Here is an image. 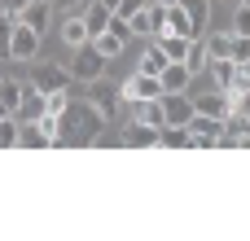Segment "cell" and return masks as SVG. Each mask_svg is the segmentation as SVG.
Returning <instances> with one entry per match:
<instances>
[{"mask_svg": "<svg viewBox=\"0 0 250 241\" xmlns=\"http://www.w3.org/2000/svg\"><path fill=\"white\" fill-rule=\"evenodd\" d=\"M101 127H105V114H101L92 101L70 105V110L62 114V145H66V141H75V145H92V141L101 136Z\"/></svg>", "mask_w": 250, "mask_h": 241, "instance_id": "1", "label": "cell"}, {"mask_svg": "<svg viewBox=\"0 0 250 241\" xmlns=\"http://www.w3.org/2000/svg\"><path fill=\"white\" fill-rule=\"evenodd\" d=\"M185 132H189V145H198V149H220V136H224V119H211V114L193 110V119L185 123Z\"/></svg>", "mask_w": 250, "mask_h": 241, "instance_id": "2", "label": "cell"}, {"mask_svg": "<svg viewBox=\"0 0 250 241\" xmlns=\"http://www.w3.org/2000/svg\"><path fill=\"white\" fill-rule=\"evenodd\" d=\"M101 70H105V57H101L92 44H79V48H75V61H70V79L92 83V79H101Z\"/></svg>", "mask_w": 250, "mask_h": 241, "instance_id": "3", "label": "cell"}, {"mask_svg": "<svg viewBox=\"0 0 250 241\" xmlns=\"http://www.w3.org/2000/svg\"><path fill=\"white\" fill-rule=\"evenodd\" d=\"M149 97H163V83H158V75H145V70H136V75H127V79L119 83V101H149Z\"/></svg>", "mask_w": 250, "mask_h": 241, "instance_id": "4", "label": "cell"}, {"mask_svg": "<svg viewBox=\"0 0 250 241\" xmlns=\"http://www.w3.org/2000/svg\"><path fill=\"white\" fill-rule=\"evenodd\" d=\"M35 53H40V31H31L26 22H13L9 57H13V61H35Z\"/></svg>", "mask_w": 250, "mask_h": 241, "instance_id": "5", "label": "cell"}, {"mask_svg": "<svg viewBox=\"0 0 250 241\" xmlns=\"http://www.w3.org/2000/svg\"><path fill=\"white\" fill-rule=\"evenodd\" d=\"M193 119L189 92H163V127H185Z\"/></svg>", "mask_w": 250, "mask_h": 241, "instance_id": "6", "label": "cell"}, {"mask_svg": "<svg viewBox=\"0 0 250 241\" xmlns=\"http://www.w3.org/2000/svg\"><path fill=\"white\" fill-rule=\"evenodd\" d=\"M31 88L44 92V97H48V92H66V88H70V66H57V61H53V66H40Z\"/></svg>", "mask_w": 250, "mask_h": 241, "instance_id": "7", "label": "cell"}, {"mask_svg": "<svg viewBox=\"0 0 250 241\" xmlns=\"http://www.w3.org/2000/svg\"><path fill=\"white\" fill-rule=\"evenodd\" d=\"M163 35H185V40H198L193 35V22L185 18L180 4H163Z\"/></svg>", "mask_w": 250, "mask_h": 241, "instance_id": "8", "label": "cell"}, {"mask_svg": "<svg viewBox=\"0 0 250 241\" xmlns=\"http://www.w3.org/2000/svg\"><path fill=\"white\" fill-rule=\"evenodd\" d=\"M88 101L105 114V123L114 119V105H123V101H119V88H105L101 79H92V83H88Z\"/></svg>", "mask_w": 250, "mask_h": 241, "instance_id": "9", "label": "cell"}, {"mask_svg": "<svg viewBox=\"0 0 250 241\" xmlns=\"http://www.w3.org/2000/svg\"><path fill=\"white\" fill-rule=\"evenodd\" d=\"M180 9H185V18L193 22V35H207V26H211V9H215V0H176Z\"/></svg>", "mask_w": 250, "mask_h": 241, "instance_id": "10", "label": "cell"}, {"mask_svg": "<svg viewBox=\"0 0 250 241\" xmlns=\"http://www.w3.org/2000/svg\"><path fill=\"white\" fill-rule=\"evenodd\" d=\"M189 79H193V70H189L185 61H167V70L158 75L163 92H189Z\"/></svg>", "mask_w": 250, "mask_h": 241, "instance_id": "11", "label": "cell"}, {"mask_svg": "<svg viewBox=\"0 0 250 241\" xmlns=\"http://www.w3.org/2000/svg\"><path fill=\"white\" fill-rule=\"evenodd\" d=\"M193 110H202V114H211V119H224V114H229V110H237V105L229 101V92H220V88H215V92L198 97V101H193Z\"/></svg>", "mask_w": 250, "mask_h": 241, "instance_id": "12", "label": "cell"}, {"mask_svg": "<svg viewBox=\"0 0 250 241\" xmlns=\"http://www.w3.org/2000/svg\"><path fill=\"white\" fill-rule=\"evenodd\" d=\"M22 97H26V83H22L18 75H4V79H0V105H4L9 114H18Z\"/></svg>", "mask_w": 250, "mask_h": 241, "instance_id": "13", "label": "cell"}, {"mask_svg": "<svg viewBox=\"0 0 250 241\" xmlns=\"http://www.w3.org/2000/svg\"><path fill=\"white\" fill-rule=\"evenodd\" d=\"M110 13H114L110 4H101V0H88V9H83V22H88V40H92V35H101V31L110 26Z\"/></svg>", "mask_w": 250, "mask_h": 241, "instance_id": "14", "label": "cell"}, {"mask_svg": "<svg viewBox=\"0 0 250 241\" xmlns=\"http://www.w3.org/2000/svg\"><path fill=\"white\" fill-rule=\"evenodd\" d=\"M88 44H92V48H97V53L110 61V57H119V53L127 48V35H119V31H101V35H92Z\"/></svg>", "mask_w": 250, "mask_h": 241, "instance_id": "15", "label": "cell"}, {"mask_svg": "<svg viewBox=\"0 0 250 241\" xmlns=\"http://www.w3.org/2000/svg\"><path fill=\"white\" fill-rule=\"evenodd\" d=\"M62 44H70V48L88 44V22H83V13H70V18L62 22Z\"/></svg>", "mask_w": 250, "mask_h": 241, "instance_id": "16", "label": "cell"}, {"mask_svg": "<svg viewBox=\"0 0 250 241\" xmlns=\"http://www.w3.org/2000/svg\"><path fill=\"white\" fill-rule=\"evenodd\" d=\"M18 22H26L31 31H40V35H44V31H48V0H31V4L18 13Z\"/></svg>", "mask_w": 250, "mask_h": 241, "instance_id": "17", "label": "cell"}, {"mask_svg": "<svg viewBox=\"0 0 250 241\" xmlns=\"http://www.w3.org/2000/svg\"><path fill=\"white\" fill-rule=\"evenodd\" d=\"M40 114H44V92L26 88V97H22V105H18V123H35Z\"/></svg>", "mask_w": 250, "mask_h": 241, "instance_id": "18", "label": "cell"}, {"mask_svg": "<svg viewBox=\"0 0 250 241\" xmlns=\"http://www.w3.org/2000/svg\"><path fill=\"white\" fill-rule=\"evenodd\" d=\"M158 40V48L167 53V61H185V53H189V44L193 40H185V35H154Z\"/></svg>", "mask_w": 250, "mask_h": 241, "instance_id": "19", "label": "cell"}, {"mask_svg": "<svg viewBox=\"0 0 250 241\" xmlns=\"http://www.w3.org/2000/svg\"><path fill=\"white\" fill-rule=\"evenodd\" d=\"M185 66H189L193 75H202V70L211 66V53H207V40H202V35L189 44V53H185Z\"/></svg>", "mask_w": 250, "mask_h": 241, "instance_id": "20", "label": "cell"}, {"mask_svg": "<svg viewBox=\"0 0 250 241\" xmlns=\"http://www.w3.org/2000/svg\"><path fill=\"white\" fill-rule=\"evenodd\" d=\"M141 70H145V75H163V70H167V53L158 48V40H149V48L141 53Z\"/></svg>", "mask_w": 250, "mask_h": 241, "instance_id": "21", "label": "cell"}, {"mask_svg": "<svg viewBox=\"0 0 250 241\" xmlns=\"http://www.w3.org/2000/svg\"><path fill=\"white\" fill-rule=\"evenodd\" d=\"M158 136H163V127H149V123H132V127L123 132L127 145H158Z\"/></svg>", "mask_w": 250, "mask_h": 241, "instance_id": "22", "label": "cell"}, {"mask_svg": "<svg viewBox=\"0 0 250 241\" xmlns=\"http://www.w3.org/2000/svg\"><path fill=\"white\" fill-rule=\"evenodd\" d=\"M202 40H207V53H211V61L229 57V48H233V31H211V35H202Z\"/></svg>", "mask_w": 250, "mask_h": 241, "instance_id": "23", "label": "cell"}, {"mask_svg": "<svg viewBox=\"0 0 250 241\" xmlns=\"http://www.w3.org/2000/svg\"><path fill=\"white\" fill-rule=\"evenodd\" d=\"M18 136H22V123H18V114H4V119H0V149L18 145Z\"/></svg>", "mask_w": 250, "mask_h": 241, "instance_id": "24", "label": "cell"}, {"mask_svg": "<svg viewBox=\"0 0 250 241\" xmlns=\"http://www.w3.org/2000/svg\"><path fill=\"white\" fill-rule=\"evenodd\" d=\"M158 145H167V149H185V145H189V132H185V127H163Z\"/></svg>", "mask_w": 250, "mask_h": 241, "instance_id": "25", "label": "cell"}, {"mask_svg": "<svg viewBox=\"0 0 250 241\" xmlns=\"http://www.w3.org/2000/svg\"><path fill=\"white\" fill-rule=\"evenodd\" d=\"M44 110H48V114H66V110H70V88H66V92H48V97H44Z\"/></svg>", "mask_w": 250, "mask_h": 241, "instance_id": "26", "label": "cell"}, {"mask_svg": "<svg viewBox=\"0 0 250 241\" xmlns=\"http://www.w3.org/2000/svg\"><path fill=\"white\" fill-rule=\"evenodd\" d=\"M18 141H22V145H31V149H44V145H48V136H44L35 123H22V136H18Z\"/></svg>", "mask_w": 250, "mask_h": 241, "instance_id": "27", "label": "cell"}, {"mask_svg": "<svg viewBox=\"0 0 250 241\" xmlns=\"http://www.w3.org/2000/svg\"><path fill=\"white\" fill-rule=\"evenodd\" d=\"M229 57H233L237 66H246V61H250V35H233V48H229Z\"/></svg>", "mask_w": 250, "mask_h": 241, "instance_id": "28", "label": "cell"}, {"mask_svg": "<svg viewBox=\"0 0 250 241\" xmlns=\"http://www.w3.org/2000/svg\"><path fill=\"white\" fill-rule=\"evenodd\" d=\"M13 22H18V18L0 9V57H9V35H13Z\"/></svg>", "mask_w": 250, "mask_h": 241, "instance_id": "29", "label": "cell"}, {"mask_svg": "<svg viewBox=\"0 0 250 241\" xmlns=\"http://www.w3.org/2000/svg\"><path fill=\"white\" fill-rule=\"evenodd\" d=\"M233 35H250V4H237V13H233Z\"/></svg>", "mask_w": 250, "mask_h": 241, "instance_id": "30", "label": "cell"}, {"mask_svg": "<svg viewBox=\"0 0 250 241\" xmlns=\"http://www.w3.org/2000/svg\"><path fill=\"white\" fill-rule=\"evenodd\" d=\"M26 4H31V0H0V9H4V13H13V18H18Z\"/></svg>", "mask_w": 250, "mask_h": 241, "instance_id": "31", "label": "cell"}, {"mask_svg": "<svg viewBox=\"0 0 250 241\" xmlns=\"http://www.w3.org/2000/svg\"><path fill=\"white\" fill-rule=\"evenodd\" d=\"M237 110H242V114H246V119H250V88H246V92H242V101H237Z\"/></svg>", "mask_w": 250, "mask_h": 241, "instance_id": "32", "label": "cell"}, {"mask_svg": "<svg viewBox=\"0 0 250 241\" xmlns=\"http://www.w3.org/2000/svg\"><path fill=\"white\" fill-rule=\"evenodd\" d=\"M57 4H62V9H70V13H75V9H79V4H88V0H57Z\"/></svg>", "mask_w": 250, "mask_h": 241, "instance_id": "33", "label": "cell"}, {"mask_svg": "<svg viewBox=\"0 0 250 241\" xmlns=\"http://www.w3.org/2000/svg\"><path fill=\"white\" fill-rule=\"evenodd\" d=\"M101 4H110V9H119V0H101Z\"/></svg>", "mask_w": 250, "mask_h": 241, "instance_id": "34", "label": "cell"}, {"mask_svg": "<svg viewBox=\"0 0 250 241\" xmlns=\"http://www.w3.org/2000/svg\"><path fill=\"white\" fill-rule=\"evenodd\" d=\"M4 114H9V110H4V105H0V119H4Z\"/></svg>", "mask_w": 250, "mask_h": 241, "instance_id": "35", "label": "cell"}, {"mask_svg": "<svg viewBox=\"0 0 250 241\" xmlns=\"http://www.w3.org/2000/svg\"><path fill=\"white\" fill-rule=\"evenodd\" d=\"M242 4H250V0H242Z\"/></svg>", "mask_w": 250, "mask_h": 241, "instance_id": "36", "label": "cell"}]
</instances>
